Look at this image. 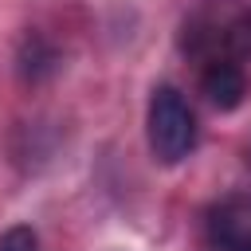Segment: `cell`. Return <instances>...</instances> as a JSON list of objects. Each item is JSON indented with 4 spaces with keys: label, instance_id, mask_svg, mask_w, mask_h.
Instances as JSON below:
<instances>
[{
    "label": "cell",
    "instance_id": "6da1fadb",
    "mask_svg": "<svg viewBox=\"0 0 251 251\" xmlns=\"http://www.w3.org/2000/svg\"><path fill=\"white\" fill-rule=\"evenodd\" d=\"M180 47L200 59H251V4L243 0H204L196 12H188L180 27Z\"/></svg>",
    "mask_w": 251,
    "mask_h": 251
},
{
    "label": "cell",
    "instance_id": "7a4b0ae2",
    "mask_svg": "<svg viewBox=\"0 0 251 251\" xmlns=\"http://www.w3.org/2000/svg\"><path fill=\"white\" fill-rule=\"evenodd\" d=\"M145 133H149V149L161 165H176L192 153L196 145V114L188 106V98L161 82L149 98V118H145Z\"/></svg>",
    "mask_w": 251,
    "mask_h": 251
},
{
    "label": "cell",
    "instance_id": "3957f363",
    "mask_svg": "<svg viewBox=\"0 0 251 251\" xmlns=\"http://www.w3.org/2000/svg\"><path fill=\"white\" fill-rule=\"evenodd\" d=\"M204 235L212 251H247L251 243V196H224L208 208Z\"/></svg>",
    "mask_w": 251,
    "mask_h": 251
},
{
    "label": "cell",
    "instance_id": "277c9868",
    "mask_svg": "<svg viewBox=\"0 0 251 251\" xmlns=\"http://www.w3.org/2000/svg\"><path fill=\"white\" fill-rule=\"evenodd\" d=\"M200 90L216 110H235L247 98V71L231 59H212L200 67Z\"/></svg>",
    "mask_w": 251,
    "mask_h": 251
},
{
    "label": "cell",
    "instance_id": "5b68a950",
    "mask_svg": "<svg viewBox=\"0 0 251 251\" xmlns=\"http://www.w3.org/2000/svg\"><path fill=\"white\" fill-rule=\"evenodd\" d=\"M0 251H39V235H35L31 227L16 224V227H8V231L0 235Z\"/></svg>",
    "mask_w": 251,
    "mask_h": 251
},
{
    "label": "cell",
    "instance_id": "8992f818",
    "mask_svg": "<svg viewBox=\"0 0 251 251\" xmlns=\"http://www.w3.org/2000/svg\"><path fill=\"white\" fill-rule=\"evenodd\" d=\"M247 165H251V149H247Z\"/></svg>",
    "mask_w": 251,
    "mask_h": 251
},
{
    "label": "cell",
    "instance_id": "52a82bcc",
    "mask_svg": "<svg viewBox=\"0 0 251 251\" xmlns=\"http://www.w3.org/2000/svg\"><path fill=\"white\" fill-rule=\"evenodd\" d=\"M247 251H251V243H247Z\"/></svg>",
    "mask_w": 251,
    "mask_h": 251
}]
</instances>
